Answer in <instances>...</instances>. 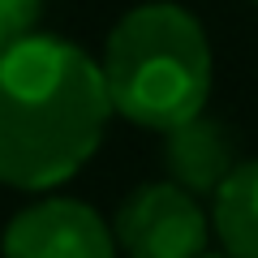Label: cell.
Wrapping results in <instances>:
<instances>
[{
  "mask_svg": "<svg viewBox=\"0 0 258 258\" xmlns=\"http://www.w3.org/2000/svg\"><path fill=\"white\" fill-rule=\"evenodd\" d=\"M116 116L91 52L26 35L0 56V185L47 194L74 181Z\"/></svg>",
  "mask_w": 258,
  "mask_h": 258,
  "instance_id": "obj_1",
  "label": "cell"
},
{
  "mask_svg": "<svg viewBox=\"0 0 258 258\" xmlns=\"http://www.w3.org/2000/svg\"><path fill=\"white\" fill-rule=\"evenodd\" d=\"M99 69L112 112L155 134H168L181 120L207 112L215 78L203 22L172 0L129 9L103 43Z\"/></svg>",
  "mask_w": 258,
  "mask_h": 258,
  "instance_id": "obj_2",
  "label": "cell"
},
{
  "mask_svg": "<svg viewBox=\"0 0 258 258\" xmlns=\"http://www.w3.org/2000/svg\"><path fill=\"white\" fill-rule=\"evenodd\" d=\"M112 237L125 258H203L211 220L198 194L176 181H147L116 207Z\"/></svg>",
  "mask_w": 258,
  "mask_h": 258,
  "instance_id": "obj_3",
  "label": "cell"
},
{
  "mask_svg": "<svg viewBox=\"0 0 258 258\" xmlns=\"http://www.w3.org/2000/svg\"><path fill=\"white\" fill-rule=\"evenodd\" d=\"M5 258H116L112 224L82 198L47 194L26 203L0 237Z\"/></svg>",
  "mask_w": 258,
  "mask_h": 258,
  "instance_id": "obj_4",
  "label": "cell"
},
{
  "mask_svg": "<svg viewBox=\"0 0 258 258\" xmlns=\"http://www.w3.org/2000/svg\"><path fill=\"white\" fill-rule=\"evenodd\" d=\"M237 164V134L220 116L198 112L164 134V168L189 194H215Z\"/></svg>",
  "mask_w": 258,
  "mask_h": 258,
  "instance_id": "obj_5",
  "label": "cell"
},
{
  "mask_svg": "<svg viewBox=\"0 0 258 258\" xmlns=\"http://www.w3.org/2000/svg\"><path fill=\"white\" fill-rule=\"evenodd\" d=\"M211 198V228L228 258H258V159H241Z\"/></svg>",
  "mask_w": 258,
  "mask_h": 258,
  "instance_id": "obj_6",
  "label": "cell"
},
{
  "mask_svg": "<svg viewBox=\"0 0 258 258\" xmlns=\"http://www.w3.org/2000/svg\"><path fill=\"white\" fill-rule=\"evenodd\" d=\"M43 18V0H0V56L26 35H35Z\"/></svg>",
  "mask_w": 258,
  "mask_h": 258,
  "instance_id": "obj_7",
  "label": "cell"
},
{
  "mask_svg": "<svg viewBox=\"0 0 258 258\" xmlns=\"http://www.w3.org/2000/svg\"><path fill=\"white\" fill-rule=\"evenodd\" d=\"M203 258H228V254H203Z\"/></svg>",
  "mask_w": 258,
  "mask_h": 258,
  "instance_id": "obj_8",
  "label": "cell"
},
{
  "mask_svg": "<svg viewBox=\"0 0 258 258\" xmlns=\"http://www.w3.org/2000/svg\"><path fill=\"white\" fill-rule=\"evenodd\" d=\"M254 5H258V0H254Z\"/></svg>",
  "mask_w": 258,
  "mask_h": 258,
  "instance_id": "obj_9",
  "label": "cell"
}]
</instances>
